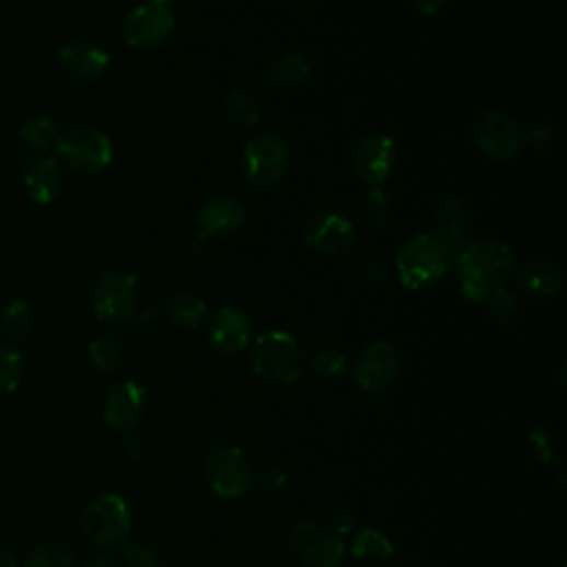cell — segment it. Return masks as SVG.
Returning <instances> with one entry per match:
<instances>
[{"label": "cell", "instance_id": "1", "mask_svg": "<svg viewBox=\"0 0 567 567\" xmlns=\"http://www.w3.org/2000/svg\"><path fill=\"white\" fill-rule=\"evenodd\" d=\"M514 266V255L508 244L499 240H479L463 248L456 259L461 275V293L470 300L484 304L490 293L506 287Z\"/></svg>", "mask_w": 567, "mask_h": 567}, {"label": "cell", "instance_id": "2", "mask_svg": "<svg viewBox=\"0 0 567 567\" xmlns=\"http://www.w3.org/2000/svg\"><path fill=\"white\" fill-rule=\"evenodd\" d=\"M302 348L298 339L284 331H268L259 335L251 350V366L259 380L289 386L300 380L302 374Z\"/></svg>", "mask_w": 567, "mask_h": 567}, {"label": "cell", "instance_id": "3", "mask_svg": "<svg viewBox=\"0 0 567 567\" xmlns=\"http://www.w3.org/2000/svg\"><path fill=\"white\" fill-rule=\"evenodd\" d=\"M205 479L222 499H238L255 486V470L231 443H213L202 459Z\"/></svg>", "mask_w": 567, "mask_h": 567}, {"label": "cell", "instance_id": "4", "mask_svg": "<svg viewBox=\"0 0 567 567\" xmlns=\"http://www.w3.org/2000/svg\"><path fill=\"white\" fill-rule=\"evenodd\" d=\"M291 166V149L275 131H264L246 142L242 155L244 180L259 192L277 186Z\"/></svg>", "mask_w": 567, "mask_h": 567}, {"label": "cell", "instance_id": "5", "mask_svg": "<svg viewBox=\"0 0 567 567\" xmlns=\"http://www.w3.org/2000/svg\"><path fill=\"white\" fill-rule=\"evenodd\" d=\"M131 508L129 504L116 495L105 493L91 499L82 512V532L84 536L103 547H114L125 543L131 532Z\"/></svg>", "mask_w": 567, "mask_h": 567}, {"label": "cell", "instance_id": "6", "mask_svg": "<svg viewBox=\"0 0 567 567\" xmlns=\"http://www.w3.org/2000/svg\"><path fill=\"white\" fill-rule=\"evenodd\" d=\"M56 151L69 169L84 175L105 171L114 160L112 138L93 127H76L67 131L58 138Z\"/></svg>", "mask_w": 567, "mask_h": 567}, {"label": "cell", "instance_id": "7", "mask_svg": "<svg viewBox=\"0 0 567 567\" xmlns=\"http://www.w3.org/2000/svg\"><path fill=\"white\" fill-rule=\"evenodd\" d=\"M89 300L93 315L101 322H127L136 313L138 279L127 270H107L93 284Z\"/></svg>", "mask_w": 567, "mask_h": 567}, {"label": "cell", "instance_id": "8", "mask_svg": "<svg viewBox=\"0 0 567 567\" xmlns=\"http://www.w3.org/2000/svg\"><path fill=\"white\" fill-rule=\"evenodd\" d=\"M397 275L402 287L408 291H421L432 287L448 270V262L441 248L428 233L413 238L397 255Z\"/></svg>", "mask_w": 567, "mask_h": 567}, {"label": "cell", "instance_id": "9", "mask_svg": "<svg viewBox=\"0 0 567 567\" xmlns=\"http://www.w3.org/2000/svg\"><path fill=\"white\" fill-rule=\"evenodd\" d=\"M291 547L306 567H337L346 554L344 539L317 521H300L289 534Z\"/></svg>", "mask_w": 567, "mask_h": 567}, {"label": "cell", "instance_id": "10", "mask_svg": "<svg viewBox=\"0 0 567 567\" xmlns=\"http://www.w3.org/2000/svg\"><path fill=\"white\" fill-rule=\"evenodd\" d=\"M352 173L368 186L384 184L397 166V144L384 134H366L350 153Z\"/></svg>", "mask_w": 567, "mask_h": 567}, {"label": "cell", "instance_id": "11", "mask_svg": "<svg viewBox=\"0 0 567 567\" xmlns=\"http://www.w3.org/2000/svg\"><path fill=\"white\" fill-rule=\"evenodd\" d=\"M472 142L490 160L506 162L521 151V129L517 120L504 112H486L472 123Z\"/></svg>", "mask_w": 567, "mask_h": 567}, {"label": "cell", "instance_id": "12", "mask_svg": "<svg viewBox=\"0 0 567 567\" xmlns=\"http://www.w3.org/2000/svg\"><path fill=\"white\" fill-rule=\"evenodd\" d=\"M402 357L391 342H372L355 363V382L366 393H382L397 382Z\"/></svg>", "mask_w": 567, "mask_h": 567}, {"label": "cell", "instance_id": "13", "mask_svg": "<svg viewBox=\"0 0 567 567\" xmlns=\"http://www.w3.org/2000/svg\"><path fill=\"white\" fill-rule=\"evenodd\" d=\"M175 32V16L169 8H158V5H140L136 8L123 27L125 40L134 49H158Z\"/></svg>", "mask_w": 567, "mask_h": 567}, {"label": "cell", "instance_id": "14", "mask_svg": "<svg viewBox=\"0 0 567 567\" xmlns=\"http://www.w3.org/2000/svg\"><path fill=\"white\" fill-rule=\"evenodd\" d=\"M470 216L461 198H445L432 220V233H428L441 248L448 266L456 264L459 255L467 246Z\"/></svg>", "mask_w": 567, "mask_h": 567}, {"label": "cell", "instance_id": "15", "mask_svg": "<svg viewBox=\"0 0 567 567\" xmlns=\"http://www.w3.org/2000/svg\"><path fill=\"white\" fill-rule=\"evenodd\" d=\"M196 224L200 242L227 240L242 231V227L246 224V209L235 198L216 196L198 209Z\"/></svg>", "mask_w": 567, "mask_h": 567}, {"label": "cell", "instance_id": "16", "mask_svg": "<svg viewBox=\"0 0 567 567\" xmlns=\"http://www.w3.org/2000/svg\"><path fill=\"white\" fill-rule=\"evenodd\" d=\"M355 240L357 231L342 213H320L304 229L306 246L324 255L346 253L355 246Z\"/></svg>", "mask_w": 567, "mask_h": 567}, {"label": "cell", "instance_id": "17", "mask_svg": "<svg viewBox=\"0 0 567 567\" xmlns=\"http://www.w3.org/2000/svg\"><path fill=\"white\" fill-rule=\"evenodd\" d=\"M147 410V391L134 380L120 382L107 397L105 421L118 432H131Z\"/></svg>", "mask_w": 567, "mask_h": 567}, {"label": "cell", "instance_id": "18", "mask_svg": "<svg viewBox=\"0 0 567 567\" xmlns=\"http://www.w3.org/2000/svg\"><path fill=\"white\" fill-rule=\"evenodd\" d=\"M253 335V324L242 309L224 306L220 309L209 326V339L216 350L222 355H238L242 352Z\"/></svg>", "mask_w": 567, "mask_h": 567}, {"label": "cell", "instance_id": "19", "mask_svg": "<svg viewBox=\"0 0 567 567\" xmlns=\"http://www.w3.org/2000/svg\"><path fill=\"white\" fill-rule=\"evenodd\" d=\"M60 62L73 78L93 82V80H101L107 73L112 56L99 43L73 40L62 47Z\"/></svg>", "mask_w": 567, "mask_h": 567}, {"label": "cell", "instance_id": "20", "mask_svg": "<svg viewBox=\"0 0 567 567\" xmlns=\"http://www.w3.org/2000/svg\"><path fill=\"white\" fill-rule=\"evenodd\" d=\"M25 192L36 205H51L60 198L65 175L56 158H43L25 171Z\"/></svg>", "mask_w": 567, "mask_h": 567}, {"label": "cell", "instance_id": "21", "mask_svg": "<svg viewBox=\"0 0 567 567\" xmlns=\"http://www.w3.org/2000/svg\"><path fill=\"white\" fill-rule=\"evenodd\" d=\"M519 289L532 298L549 300L563 291V273L554 262L534 259L517 270Z\"/></svg>", "mask_w": 567, "mask_h": 567}, {"label": "cell", "instance_id": "22", "mask_svg": "<svg viewBox=\"0 0 567 567\" xmlns=\"http://www.w3.org/2000/svg\"><path fill=\"white\" fill-rule=\"evenodd\" d=\"M311 76V60L302 51H284L266 67V80L275 89L300 86Z\"/></svg>", "mask_w": 567, "mask_h": 567}, {"label": "cell", "instance_id": "23", "mask_svg": "<svg viewBox=\"0 0 567 567\" xmlns=\"http://www.w3.org/2000/svg\"><path fill=\"white\" fill-rule=\"evenodd\" d=\"M207 302L188 291H173L164 300V313L177 328H196L207 317Z\"/></svg>", "mask_w": 567, "mask_h": 567}, {"label": "cell", "instance_id": "24", "mask_svg": "<svg viewBox=\"0 0 567 567\" xmlns=\"http://www.w3.org/2000/svg\"><path fill=\"white\" fill-rule=\"evenodd\" d=\"M350 552L366 563H386L395 556V543L380 530L366 528L357 532Z\"/></svg>", "mask_w": 567, "mask_h": 567}, {"label": "cell", "instance_id": "25", "mask_svg": "<svg viewBox=\"0 0 567 567\" xmlns=\"http://www.w3.org/2000/svg\"><path fill=\"white\" fill-rule=\"evenodd\" d=\"M227 116L240 129H253L262 118V107L257 99L246 89H233L227 93Z\"/></svg>", "mask_w": 567, "mask_h": 567}, {"label": "cell", "instance_id": "26", "mask_svg": "<svg viewBox=\"0 0 567 567\" xmlns=\"http://www.w3.org/2000/svg\"><path fill=\"white\" fill-rule=\"evenodd\" d=\"M89 359L99 370L112 372L125 361V344L114 335H101L89 344Z\"/></svg>", "mask_w": 567, "mask_h": 567}, {"label": "cell", "instance_id": "27", "mask_svg": "<svg viewBox=\"0 0 567 567\" xmlns=\"http://www.w3.org/2000/svg\"><path fill=\"white\" fill-rule=\"evenodd\" d=\"M0 324H3V331L14 337V339H23L32 333L34 324H36V315L30 302L25 300H14L5 306L3 317H0Z\"/></svg>", "mask_w": 567, "mask_h": 567}, {"label": "cell", "instance_id": "28", "mask_svg": "<svg viewBox=\"0 0 567 567\" xmlns=\"http://www.w3.org/2000/svg\"><path fill=\"white\" fill-rule=\"evenodd\" d=\"M58 127L49 118H32L30 123L23 125L21 129V140L32 149V151H49L58 144Z\"/></svg>", "mask_w": 567, "mask_h": 567}, {"label": "cell", "instance_id": "29", "mask_svg": "<svg viewBox=\"0 0 567 567\" xmlns=\"http://www.w3.org/2000/svg\"><path fill=\"white\" fill-rule=\"evenodd\" d=\"M23 380V355L14 346H0V395H10Z\"/></svg>", "mask_w": 567, "mask_h": 567}, {"label": "cell", "instance_id": "30", "mask_svg": "<svg viewBox=\"0 0 567 567\" xmlns=\"http://www.w3.org/2000/svg\"><path fill=\"white\" fill-rule=\"evenodd\" d=\"M73 554L60 541H45L27 556V567H71Z\"/></svg>", "mask_w": 567, "mask_h": 567}, {"label": "cell", "instance_id": "31", "mask_svg": "<svg viewBox=\"0 0 567 567\" xmlns=\"http://www.w3.org/2000/svg\"><path fill=\"white\" fill-rule=\"evenodd\" d=\"M361 216L368 224L382 227L391 216V198L382 186H368L361 198Z\"/></svg>", "mask_w": 567, "mask_h": 567}, {"label": "cell", "instance_id": "32", "mask_svg": "<svg viewBox=\"0 0 567 567\" xmlns=\"http://www.w3.org/2000/svg\"><path fill=\"white\" fill-rule=\"evenodd\" d=\"M348 359L337 348H322L313 357V370L322 380H337V377L346 370Z\"/></svg>", "mask_w": 567, "mask_h": 567}, {"label": "cell", "instance_id": "33", "mask_svg": "<svg viewBox=\"0 0 567 567\" xmlns=\"http://www.w3.org/2000/svg\"><path fill=\"white\" fill-rule=\"evenodd\" d=\"M484 304H488L493 317L497 322H501V324L512 322L517 317V313H519V300H517V296L508 287H501L495 293H490V298Z\"/></svg>", "mask_w": 567, "mask_h": 567}, {"label": "cell", "instance_id": "34", "mask_svg": "<svg viewBox=\"0 0 567 567\" xmlns=\"http://www.w3.org/2000/svg\"><path fill=\"white\" fill-rule=\"evenodd\" d=\"M123 558L127 567H162V556L147 543H127L123 547Z\"/></svg>", "mask_w": 567, "mask_h": 567}, {"label": "cell", "instance_id": "35", "mask_svg": "<svg viewBox=\"0 0 567 567\" xmlns=\"http://www.w3.org/2000/svg\"><path fill=\"white\" fill-rule=\"evenodd\" d=\"M530 445H532V450H534V454L541 463H552L558 454V441H556L554 432L543 428V426H536L530 432Z\"/></svg>", "mask_w": 567, "mask_h": 567}, {"label": "cell", "instance_id": "36", "mask_svg": "<svg viewBox=\"0 0 567 567\" xmlns=\"http://www.w3.org/2000/svg\"><path fill=\"white\" fill-rule=\"evenodd\" d=\"M255 484L268 493H277L281 488H287L289 475L284 467L268 463V465H262L259 470H255Z\"/></svg>", "mask_w": 567, "mask_h": 567}, {"label": "cell", "instance_id": "37", "mask_svg": "<svg viewBox=\"0 0 567 567\" xmlns=\"http://www.w3.org/2000/svg\"><path fill=\"white\" fill-rule=\"evenodd\" d=\"M352 264L368 279H374V281L384 279V264H382L380 255L372 253L370 248H357Z\"/></svg>", "mask_w": 567, "mask_h": 567}, {"label": "cell", "instance_id": "38", "mask_svg": "<svg viewBox=\"0 0 567 567\" xmlns=\"http://www.w3.org/2000/svg\"><path fill=\"white\" fill-rule=\"evenodd\" d=\"M556 129L549 125H534L525 134H521V144L532 149H547L556 140Z\"/></svg>", "mask_w": 567, "mask_h": 567}, {"label": "cell", "instance_id": "39", "mask_svg": "<svg viewBox=\"0 0 567 567\" xmlns=\"http://www.w3.org/2000/svg\"><path fill=\"white\" fill-rule=\"evenodd\" d=\"M448 0H410V5L426 16H435L437 12H441L445 8Z\"/></svg>", "mask_w": 567, "mask_h": 567}, {"label": "cell", "instance_id": "40", "mask_svg": "<svg viewBox=\"0 0 567 567\" xmlns=\"http://www.w3.org/2000/svg\"><path fill=\"white\" fill-rule=\"evenodd\" d=\"M355 525H357V519H355L352 512H339V514L335 517V521H333V530H335L339 536L352 532Z\"/></svg>", "mask_w": 567, "mask_h": 567}, {"label": "cell", "instance_id": "41", "mask_svg": "<svg viewBox=\"0 0 567 567\" xmlns=\"http://www.w3.org/2000/svg\"><path fill=\"white\" fill-rule=\"evenodd\" d=\"M84 567H118V563L109 556H99V558H93L91 563H86Z\"/></svg>", "mask_w": 567, "mask_h": 567}, {"label": "cell", "instance_id": "42", "mask_svg": "<svg viewBox=\"0 0 567 567\" xmlns=\"http://www.w3.org/2000/svg\"><path fill=\"white\" fill-rule=\"evenodd\" d=\"M0 567H19V563H16L14 556H10L8 552L0 549Z\"/></svg>", "mask_w": 567, "mask_h": 567}, {"label": "cell", "instance_id": "43", "mask_svg": "<svg viewBox=\"0 0 567 567\" xmlns=\"http://www.w3.org/2000/svg\"><path fill=\"white\" fill-rule=\"evenodd\" d=\"M149 3H151V5H158V8H169V5L173 3V0H149Z\"/></svg>", "mask_w": 567, "mask_h": 567}]
</instances>
